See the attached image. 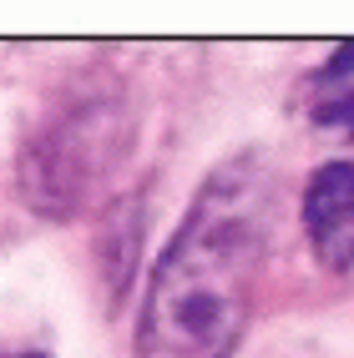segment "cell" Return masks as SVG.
I'll list each match as a JSON object with an SVG mask.
<instances>
[{
  "mask_svg": "<svg viewBox=\"0 0 354 358\" xmlns=\"http://www.w3.org/2000/svg\"><path fill=\"white\" fill-rule=\"evenodd\" d=\"M20 358H46V353H20Z\"/></svg>",
  "mask_w": 354,
  "mask_h": 358,
  "instance_id": "cell-4",
  "label": "cell"
},
{
  "mask_svg": "<svg viewBox=\"0 0 354 358\" xmlns=\"http://www.w3.org/2000/svg\"><path fill=\"white\" fill-rule=\"evenodd\" d=\"M304 232L329 273L354 268V162H324L314 166L304 187Z\"/></svg>",
  "mask_w": 354,
  "mask_h": 358,
  "instance_id": "cell-2",
  "label": "cell"
},
{
  "mask_svg": "<svg viewBox=\"0 0 354 358\" xmlns=\"http://www.w3.org/2000/svg\"><path fill=\"white\" fill-rule=\"evenodd\" d=\"M304 111L329 136L354 141V41H344L309 81H304Z\"/></svg>",
  "mask_w": 354,
  "mask_h": 358,
  "instance_id": "cell-3",
  "label": "cell"
},
{
  "mask_svg": "<svg viewBox=\"0 0 354 358\" xmlns=\"http://www.w3.org/2000/svg\"><path fill=\"white\" fill-rule=\"evenodd\" d=\"M258 262L264 192L253 172L228 166L198 192L157 257L137 318V358H233L248 333Z\"/></svg>",
  "mask_w": 354,
  "mask_h": 358,
  "instance_id": "cell-1",
  "label": "cell"
}]
</instances>
